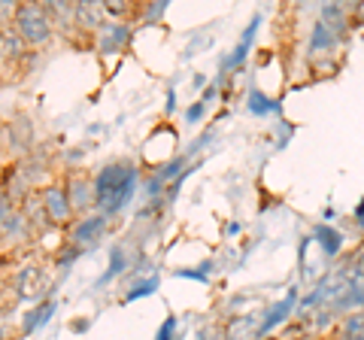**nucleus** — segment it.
Instances as JSON below:
<instances>
[{"label": "nucleus", "instance_id": "6ab92c4d", "mask_svg": "<svg viewBox=\"0 0 364 340\" xmlns=\"http://www.w3.org/2000/svg\"><path fill=\"white\" fill-rule=\"evenodd\" d=\"M122 267H124V253H122V246H116V249H112V265H109L107 274L100 277V286H104V282H109L112 277H119Z\"/></svg>", "mask_w": 364, "mask_h": 340}, {"label": "nucleus", "instance_id": "aec40b11", "mask_svg": "<svg viewBox=\"0 0 364 340\" xmlns=\"http://www.w3.org/2000/svg\"><path fill=\"white\" fill-rule=\"evenodd\" d=\"M158 289V277L146 280V282H136V286L128 292V301H136V298H146V294H152Z\"/></svg>", "mask_w": 364, "mask_h": 340}, {"label": "nucleus", "instance_id": "2eb2a0df", "mask_svg": "<svg viewBox=\"0 0 364 340\" xmlns=\"http://www.w3.org/2000/svg\"><path fill=\"white\" fill-rule=\"evenodd\" d=\"M313 240H318L322 243V253L328 255V258H334L337 253H340V246H343V234H340L334 225H316V231H313Z\"/></svg>", "mask_w": 364, "mask_h": 340}, {"label": "nucleus", "instance_id": "f257e3e1", "mask_svg": "<svg viewBox=\"0 0 364 340\" xmlns=\"http://www.w3.org/2000/svg\"><path fill=\"white\" fill-rule=\"evenodd\" d=\"M136 188V167L131 161H112L107 167H100V174L95 176V207L100 216H116V213L131 201Z\"/></svg>", "mask_w": 364, "mask_h": 340}, {"label": "nucleus", "instance_id": "6e6552de", "mask_svg": "<svg viewBox=\"0 0 364 340\" xmlns=\"http://www.w3.org/2000/svg\"><path fill=\"white\" fill-rule=\"evenodd\" d=\"M343 40V33H340L337 28H331V25H325L322 18L313 25V31H310V58H316V55H325V52H331L337 43Z\"/></svg>", "mask_w": 364, "mask_h": 340}, {"label": "nucleus", "instance_id": "412c9836", "mask_svg": "<svg viewBox=\"0 0 364 340\" xmlns=\"http://www.w3.org/2000/svg\"><path fill=\"white\" fill-rule=\"evenodd\" d=\"M176 316H167L164 319V325L158 328V334H155V340H176Z\"/></svg>", "mask_w": 364, "mask_h": 340}, {"label": "nucleus", "instance_id": "4468645a", "mask_svg": "<svg viewBox=\"0 0 364 340\" xmlns=\"http://www.w3.org/2000/svg\"><path fill=\"white\" fill-rule=\"evenodd\" d=\"M76 25H82L88 31H100L107 25L104 4H76Z\"/></svg>", "mask_w": 364, "mask_h": 340}, {"label": "nucleus", "instance_id": "5701e85b", "mask_svg": "<svg viewBox=\"0 0 364 340\" xmlns=\"http://www.w3.org/2000/svg\"><path fill=\"white\" fill-rule=\"evenodd\" d=\"M355 222H358V228H364V201L355 207Z\"/></svg>", "mask_w": 364, "mask_h": 340}, {"label": "nucleus", "instance_id": "1a4fd4ad", "mask_svg": "<svg viewBox=\"0 0 364 340\" xmlns=\"http://www.w3.org/2000/svg\"><path fill=\"white\" fill-rule=\"evenodd\" d=\"M128 40H131V31H128V25H122V21H107V25L97 31V49L104 55L119 52Z\"/></svg>", "mask_w": 364, "mask_h": 340}, {"label": "nucleus", "instance_id": "b1692460", "mask_svg": "<svg viewBox=\"0 0 364 340\" xmlns=\"http://www.w3.org/2000/svg\"><path fill=\"white\" fill-rule=\"evenodd\" d=\"M200 340H207V334H200Z\"/></svg>", "mask_w": 364, "mask_h": 340}, {"label": "nucleus", "instance_id": "20e7f679", "mask_svg": "<svg viewBox=\"0 0 364 340\" xmlns=\"http://www.w3.org/2000/svg\"><path fill=\"white\" fill-rule=\"evenodd\" d=\"M104 231H107V216H100V213H95V216H82L79 222L70 225V246H76V249L95 246L100 237H104Z\"/></svg>", "mask_w": 364, "mask_h": 340}, {"label": "nucleus", "instance_id": "39448f33", "mask_svg": "<svg viewBox=\"0 0 364 340\" xmlns=\"http://www.w3.org/2000/svg\"><path fill=\"white\" fill-rule=\"evenodd\" d=\"M52 289V277L43 267H21L16 277V292L18 298H43Z\"/></svg>", "mask_w": 364, "mask_h": 340}, {"label": "nucleus", "instance_id": "423d86ee", "mask_svg": "<svg viewBox=\"0 0 364 340\" xmlns=\"http://www.w3.org/2000/svg\"><path fill=\"white\" fill-rule=\"evenodd\" d=\"M64 191H67V198H70L73 213H85V210L95 207V183H91V179L79 176V174H70L67 176Z\"/></svg>", "mask_w": 364, "mask_h": 340}, {"label": "nucleus", "instance_id": "f03ea898", "mask_svg": "<svg viewBox=\"0 0 364 340\" xmlns=\"http://www.w3.org/2000/svg\"><path fill=\"white\" fill-rule=\"evenodd\" d=\"M13 25L28 46H46L52 40V16L43 4H18L13 9Z\"/></svg>", "mask_w": 364, "mask_h": 340}, {"label": "nucleus", "instance_id": "7ed1b4c3", "mask_svg": "<svg viewBox=\"0 0 364 340\" xmlns=\"http://www.w3.org/2000/svg\"><path fill=\"white\" fill-rule=\"evenodd\" d=\"M43 198V207H46V216H49V222L55 225V228H61V225H70V219L76 216L73 207H70V198H67L64 186H46L40 191Z\"/></svg>", "mask_w": 364, "mask_h": 340}, {"label": "nucleus", "instance_id": "dca6fc26", "mask_svg": "<svg viewBox=\"0 0 364 340\" xmlns=\"http://www.w3.org/2000/svg\"><path fill=\"white\" fill-rule=\"evenodd\" d=\"M55 313V301H43L37 310H31L25 316V322H21V331L31 334V331H37V328H43L46 322H49V316Z\"/></svg>", "mask_w": 364, "mask_h": 340}, {"label": "nucleus", "instance_id": "ddd939ff", "mask_svg": "<svg viewBox=\"0 0 364 340\" xmlns=\"http://www.w3.org/2000/svg\"><path fill=\"white\" fill-rule=\"evenodd\" d=\"M31 225H28V219L21 216V210H9L6 213V219L0 222V237L4 240H13V243H18V240H25V237H31Z\"/></svg>", "mask_w": 364, "mask_h": 340}, {"label": "nucleus", "instance_id": "0eeeda50", "mask_svg": "<svg viewBox=\"0 0 364 340\" xmlns=\"http://www.w3.org/2000/svg\"><path fill=\"white\" fill-rule=\"evenodd\" d=\"M25 49H28V43L21 40V33L16 31L13 18H4L0 21V58L4 61H21L25 58Z\"/></svg>", "mask_w": 364, "mask_h": 340}, {"label": "nucleus", "instance_id": "a211bd4d", "mask_svg": "<svg viewBox=\"0 0 364 340\" xmlns=\"http://www.w3.org/2000/svg\"><path fill=\"white\" fill-rule=\"evenodd\" d=\"M343 340H364V313H349L346 316Z\"/></svg>", "mask_w": 364, "mask_h": 340}, {"label": "nucleus", "instance_id": "f8f14e48", "mask_svg": "<svg viewBox=\"0 0 364 340\" xmlns=\"http://www.w3.org/2000/svg\"><path fill=\"white\" fill-rule=\"evenodd\" d=\"M21 216L28 219V225H31L33 231H46V228L52 225V222H49V216H46V207H43L40 191H37V195L31 191V195H28L25 201H21Z\"/></svg>", "mask_w": 364, "mask_h": 340}, {"label": "nucleus", "instance_id": "f3484780", "mask_svg": "<svg viewBox=\"0 0 364 340\" xmlns=\"http://www.w3.org/2000/svg\"><path fill=\"white\" fill-rule=\"evenodd\" d=\"M249 110L255 116H270V112H279V100H270L261 92H249Z\"/></svg>", "mask_w": 364, "mask_h": 340}, {"label": "nucleus", "instance_id": "9d476101", "mask_svg": "<svg viewBox=\"0 0 364 340\" xmlns=\"http://www.w3.org/2000/svg\"><path fill=\"white\" fill-rule=\"evenodd\" d=\"M294 304H298V289H291V292L286 294V298H282V301L277 304V307H273V310L264 316V322H261V325L255 328V337H264V334H270L277 325L286 322L289 316H291V310H294Z\"/></svg>", "mask_w": 364, "mask_h": 340}, {"label": "nucleus", "instance_id": "4be33fe9", "mask_svg": "<svg viewBox=\"0 0 364 340\" xmlns=\"http://www.w3.org/2000/svg\"><path fill=\"white\" fill-rule=\"evenodd\" d=\"M207 107H210V104H203V100H198V104H195V107H188V112H186V119H188L191 124H195V122H200V116H203V112H207Z\"/></svg>", "mask_w": 364, "mask_h": 340}, {"label": "nucleus", "instance_id": "9b49d317", "mask_svg": "<svg viewBox=\"0 0 364 340\" xmlns=\"http://www.w3.org/2000/svg\"><path fill=\"white\" fill-rule=\"evenodd\" d=\"M258 25H261V16H255L252 21L246 25V31H243V37H240V43H237V49L228 55V58L222 61V73L225 70H237L243 61H246V55L252 52V43H255V33H258Z\"/></svg>", "mask_w": 364, "mask_h": 340}]
</instances>
